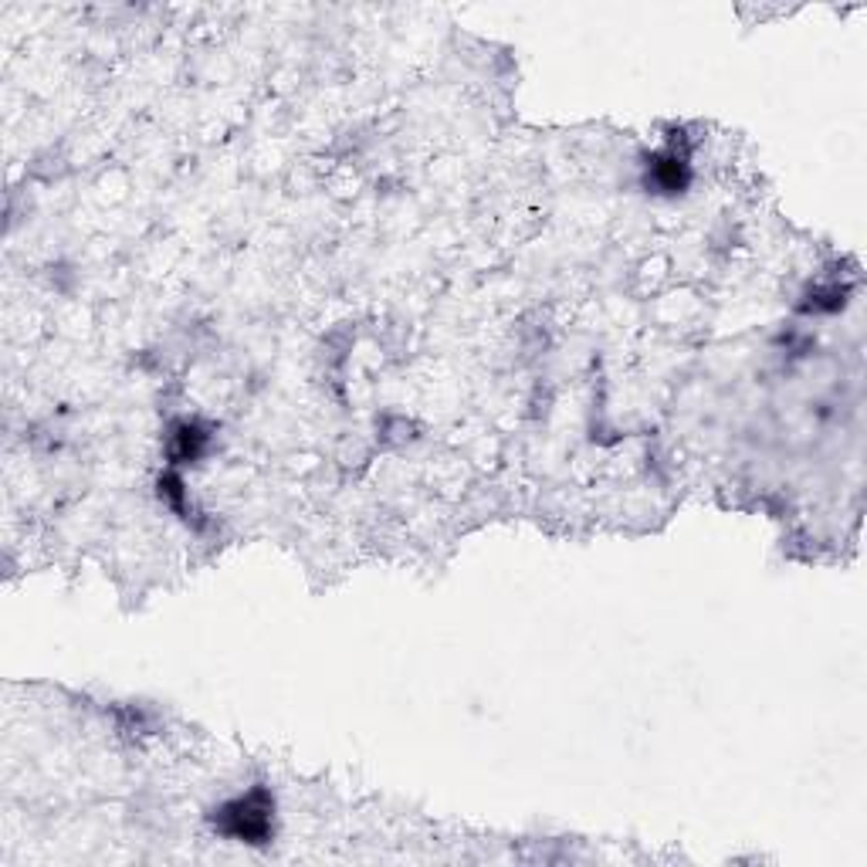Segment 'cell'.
<instances>
[{
    "instance_id": "obj_1",
    "label": "cell",
    "mask_w": 867,
    "mask_h": 867,
    "mask_svg": "<svg viewBox=\"0 0 867 867\" xmlns=\"http://www.w3.org/2000/svg\"><path fill=\"white\" fill-rule=\"evenodd\" d=\"M214 827L241 844H265L274 830V800L265 789H251L218 810Z\"/></svg>"
},
{
    "instance_id": "obj_3",
    "label": "cell",
    "mask_w": 867,
    "mask_h": 867,
    "mask_svg": "<svg viewBox=\"0 0 867 867\" xmlns=\"http://www.w3.org/2000/svg\"><path fill=\"white\" fill-rule=\"evenodd\" d=\"M203 441L207 434L197 427V424H180L177 434H173V461H194L200 450H203Z\"/></svg>"
},
{
    "instance_id": "obj_2",
    "label": "cell",
    "mask_w": 867,
    "mask_h": 867,
    "mask_svg": "<svg viewBox=\"0 0 867 867\" xmlns=\"http://www.w3.org/2000/svg\"><path fill=\"white\" fill-rule=\"evenodd\" d=\"M647 180L661 190V194H681L691 180V166H688V153H678V147L665 150L661 156L651 160V173Z\"/></svg>"
}]
</instances>
